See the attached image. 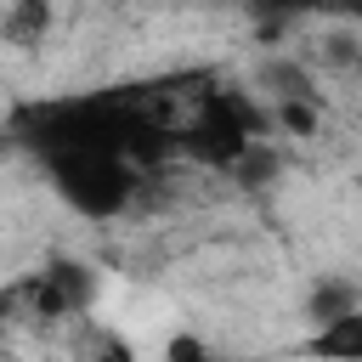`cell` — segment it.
<instances>
[{
	"mask_svg": "<svg viewBox=\"0 0 362 362\" xmlns=\"http://www.w3.org/2000/svg\"><path fill=\"white\" fill-rule=\"evenodd\" d=\"M260 136H272V107L243 85L209 79L198 90V102L187 107V119L175 124V158H187L198 170H215V175H232L238 158Z\"/></svg>",
	"mask_w": 362,
	"mask_h": 362,
	"instance_id": "obj_1",
	"label": "cell"
},
{
	"mask_svg": "<svg viewBox=\"0 0 362 362\" xmlns=\"http://www.w3.org/2000/svg\"><path fill=\"white\" fill-rule=\"evenodd\" d=\"M40 170L51 181V192L85 221H119L136 204V187H141V170L119 147H90V141L40 153Z\"/></svg>",
	"mask_w": 362,
	"mask_h": 362,
	"instance_id": "obj_2",
	"label": "cell"
},
{
	"mask_svg": "<svg viewBox=\"0 0 362 362\" xmlns=\"http://www.w3.org/2000/svg\"><path fill=\"white\" fill-rule=\"evenodd\" d=\"M255 96H260L266 107H277V102H317V74H311L305 57L272 51V57L260 62V74H255Z\"/></svg>",
	"mask_w": 362,
	"mask_h": 362,
	"instance_id": "obj_3",
	"label": "cell"
},
{
	"mask_svg": "<svg viewBox=\"0 0 362 362\" xmlns=\"http://www.w3.org/2000/svg\"><path fill=\"white\" fill-rule=\"evenodd\" d=\"M305 356L311 362H362V305H351L328 322H311Z\"/></svg>",
	"mask_w": 362,
	"mask_h": 362,
	"instance_id": "obj_4",
	"label": "cell"
},
{
	"mask_svg": "<svg viewBox=\"0 0 362 362\" xmlns=\"http://www.w3.org/2000/svg\"><path fill=\"white\" fill-rule=\"evenodd\" d=\"M51 23H57V6L51 0H11L0 11V40L17 45V51H34V45H45Z\"/></svg>",
	"mask_w": 362,
	"mask_h": 362,
	"instance_id": "obj_5",
	"label": "cell"
},
{
	"mask_svg": "<svg viewBox=\"0 0 362 362\" xmlns=\"http://www.w3.org/2000/svg\"><path fill=\"white\" fill-rule=\"evenodd\" d=\"M40 277L57 288V300L68 305V317H85V311H90V300H96V272H90L85 260H68V255H62V260H45Z\"/></svg>",
	"mask_w": 362,
	"mask_h": 362,
	"instance_id": "obj_6",
	"label": "cell"
},
{
	"mask_svg": "<svg viewBox=\"0 0 362 362\" xmlns=\"http://www.w3.org/2000/svg\"><path fill=\"white\" fill-rule=\"evenodd\" d=\"M74 356L79 362H136L130 339L119 328H107V322H79L74 328Z\"/></svg>",
	"mask_w": 362,
	"mask_h": 362,
	"instance_id": "obj_7",
	"label": "cell"
},
{
	"mask_svg": "<svg viewBox=\"0 0 362 362\" xmlns=\"http://www.w3.org/2000/svg\"><path fill=\"white\" fill-rule=\"evenodd\" d=\"M351 305H362V294H356V283H317L311 288V300H305V311H311V322H328V317H339V311H351Z\"/></svg>",
	"mask_w": 362,
	"mask_h": 362,
	"instance_id": "obj_8",
	"label": "cell"
},
{
	"mask_svg": "<svg viewBox=\"0 0 362 362\" xmlns=\"http://www.w3.org/2000/svg\"><path fill=\"white\" fill-rule=\"evenodd\" d=\"M272 130L317 136V102H277V107H272Z\"/></svg>",
	"mask_w": 362,
	"mask_h": 362,
	"instance_id": "obj_9",
	"label": "cell"
},
{
	"mask_svg": "<svg viewBox=\"0 0 362 362\" xmlns=\"http://www.w3.org/2000/svg\"><path fill=\"white\" fill-rule=\"evenodd\" d=\"M164 362H215V351H209L192 328H181V334L164 339Z\"/></svg>",
	"mask_w": 362,
	"mask_h": 362,
	"instance_id": "obj_10",
	"label": "cell"
},
{
	"mask_svg": "<svg viewBox=\"0 0 362 362\" xmlns=\"http://www.w3.org/2000/svg\"><path fill=\"white\" fill-rule=\"evenodd\" d=\"M317 17H334V23L362 28V0H317Z\"/></svg>",
	"mask_w": 362,
	"mask_h": 362,
	"instance_id": "obj_11",
	"label": "cell"
},
{
	"mask_svg": "<svg viewBox=\"0 0 362 362\" xmlns=\"http://www.w3.org/2000/svg\"><path fill=\"white\" fill-rule=\"evenodd\" d=\"M249 6H260V0H249Z\"/></svg>",
	"mask_w": 362,
	"mask_h": 362,
	"instance_id": "obj_12",
	"label": "cell"
}]
</instances>
